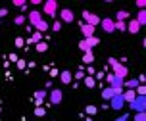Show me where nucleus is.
Instances as JSON below:
<instances>
[{"mask_svg": "<svg viewBox=\"0 0 146 121\" xmlns=\"http://www.w3.org/2000/svg\"><path fill=\"white\" fill-rule=\"evenodd\" d=\"M110 65H111V69H113V75L115 77H119V79H127V75H129V69L125 67L123 64H119L115 58H110Z\"/></svg>", "mask_w": 146, "mask_h": 121, "instance_id": "nucleus-1", "label": "nucleus"}, {"mask_svg": "<svg viewBox=\"0 0 146 121\" xmlns=\"http://www.w3.org/2000/svg\"><path fill=\"white\" fill-rule=\"evenodd\" d=\"M106 79H108V83H110V88H113V92H115V94H121V92H123V79L115 77L113 73L106 75Z\"/></svg>", "mask_w": 146, "mask_h": 121, "instance_id": "nucleus-2", "label": "nucleus"}, {"mask_svg": "<svg viewBox=\"0 0 146 121\" xmlns=\"http://www.w3.org/2000/svg\"><path fill=\"white\" fill-rule=\"evenodd\" d=\"M129 108H131L133 112H137V114L144 112V110H146V98H144V96H137V98L129 104Z\"/></svg>", "mask_w": 146, "mask_h": 121, "instance_id": "nucleus-3", "label": "nucleus"}, {"mask_svg": "<svg viewBox=\"0 0 146 121\" xmlns=\"http://www.w3.org/2000/svg\"><path fill=\"white\" fill-rule=\"evenodd\" d=\"M42 12L46 15H50V17L58 15V2H56V0H48V2H44V4H42Z\"/></svg>", "mask_w": 146, "mask_h": 121, "instance_id": "nucleus-4", "label": "nucleus"}, {"mask_svg": "<svg viewBox=\"0 0 146 121\" xmlns=\"http://www.w3.org/2000/svg\"><path fill=\"white\" fill-rule=\"evenodd\" d=\"M96 44H98V37H90V39H83V41H81L79 48L83 50V52H90Z\"/></svg>", "mask_w": 146, "mask_h": 121, "instance_id": "nucleus-5", "label": "nucleus"}, {"mask_svg": "<svg viewBox=\"0 0 146 121\" xmlns=\"http://www.w3.org/2000/svg\"><path fill=\"white\" fill-rule=\"evenodd\" d=\"M110 108H113V110H123L125 108V100H123V96L121 94H113V98L110 100Z\"/></svg>", "mask_w": 146, "mask_h": 121, "instance_id": "nucleus-6", "label": "nucleus"}, {"mask_svg": "<svg viewBox=\"0 0 146 121\" xmlns=\"http://www.w3.org/2000/svg\"><path fill=\"white\" fill-rule=\"evenodd\" d=\"M83 19H85L87 25H92V27H96L100 23V17L96 14H92V12H83Z\"/></svg>", "mask_w": 146, "mask_h": 121, "instance_id": "nucleus-7", "label": "nucleus"}, {"mask_svg": "<svg viewBox=\"0 0 146 121\" xmlns=\"http://www.w3.org/2000/svg\"><path fill=\"white\" fill-rule=\"evenodd\" d=\"M62 100H64V90H62V88H54V90H50V104L58 106V104H62Z\"/></svg>", "mask_w": 146, "mask_h": 121, "instance_id": "nucleus-8", "label": "nucleus"}, {"mask_svg": "<svg viewBox=\"0 0 146 121\" xmlns=\"http://www.w3.org/2000/svg\"><path fill=\"white\" fill-rule=\"evenodd\" d=\"M29 21H31V27L35 29L38 23L42 21V12H38V10H33V12H29Z\"/></svg>", "mask_w": 146, "mask_h": 121, "instance_id": "nucleus-9", "label": "nucleus"}, {"mask_svg": "<svg viewBox=\"0 0 146 121\" xmlns=\"http://www.w3.org/2000/svg\"><path fill=\"white\" fill-rule=\"evenodd\" d=\"M60 19H62V23H73V12L69 10V8H64V10H60Z\"/></svg>", "mask_w": 146, "mask_h": 121, "instance_id": "nucleus-10", "label": "nucleus"}, {"mask_svg": "<svg viewBox=\"0 0 146 121\" xmlns=\"http://www.w3.org/2000/svg\"><path fill=\"white\" fill-rule=\"evenodd\" d=\"M100 25L106 33H113L115 31V21L113 19H100Z\"/></svg>", "mask_w": 146, "mask_h": 121, "instance_id": "nucleus-11", "label": "nucleus"}, {"mask_svg": "<svg viewBox=\"0 0 146 121\" xmlns=\"http://www.w3.org/2000/svg\"><path fill=\"white\" fill-rule=\"evenodd\" d=\"M81 31H83V37H85V39H90V37H94L96 27H92V25H87V23H83Z\"/></svg>", "mask_w": 146, "mask_h": 121, "instance_id": "nucleus-12", "label": "nucleus"}, {"mask_svg": "<svg viewBox=\"0 0 146 121\" xmlns=\"http://www.w3.org/2000/svg\"><path fill=\"white\" fill-rule=\"evenodd\" d=\"M121 96H123L125 104H131L133 100L137 98V92H135V90H133V88H129V90H123V92H121Z\"/></svg>", "mask_w": 146, "mask_h": 121, "instance_id": "nucleus-13", "label": "nucleus"}, {"mask_svg": "<svg viewBox=\"0 0 146 121\" xmlns=\"http://www.w3.org/2000/svg\"><path fill=\"white\" fill-rule=\"evenodd\" d=\"M46 96H48L46 90H36V92H35V104H36V106H42V102L46 100Z\"/></svg>", "mask_w": 146, "mask_h": 121, "instance_id": "nucleus-14", "label": "nucleus"}, {"mask_svg": "<svg viewBox=\"0 0 146 121\" xmlns=\"http://www.w3.org/2000/svg\"><path fill=\"white\" fill-rule=\"evenodd\" d=\"M60 81H62L64 85H69V83L73 81V73L67 71V69H66V71H62V73H60Z\"/></svg>", "mask_w": 146, "mask_h": 121, "instance_id": "nucleus-15", "label": "nucleus"}, {"mask_svg": "<svg viewBox=\"0 0 146 121\" xmlns=\"http://www.w3.org/2000/svg\"><path fill=\"white\" fill-rule=\"evenodd\" d=\"M139 85H140L139 79H125L123 81V88H133V90H135Z\"/></svg>", "mask_w": 146, "mask_h": 121, "instance_id": "nucleus-16", "label": "nucleus"}, {"mask_svg": "<svg viewBox=\"0 0 146 121\" xmlns=\"http://www.w3.org/2000/svg\"><path fill=\"white\" fill-rule=\"evenodd\" d=\"M113 94H115V92H113V88L106 86V88L102 90V98H104V100H111V98H113Z\"/></svg>", "mask_w": 146, "mask_h": 121, "instance_id": "nucleus-17", "label": "nucleus"}, {"mask_svg": "<svg viewBox=\"0 0 146 121\" xmlns=\"http://www.w3.org/2000/svg\"><path fill=\"white\" fill-rule=\"evenodd\" d=\"M135 21L139 23L140 27H142V25H144V23H146V12H144V10H140L139 14H137V19H135Z\"/></svg>", "mask_w": 146, "mask_h": 121, "instance_id": "nucleus-18", "label": "nucleus"}, {"mask_svg": "<svg viewBox=\"0 0 146 121\" xmlns=\"http://www.w3.org/2000/svg\"><path fill=\"white\" fill-rule=\"evenodd\" d=\"M83 62H85L87 65H90L92 62H94V54H92V50H90V52H85V56H83Z\"/></svg>", "mask_w": 146, "mask_h": 121, "instance_id": "nucleus-19", "label": "nucleus"}, {"mask_svg": "<svg viewBox=\"0 0 146 121\" xmlns=\"http://www.w3.org/2000/svg\"><path fill=\"white\" fill-rule=\"evenodd\" d=\"M127 31H129V33H139L140 31V25L137 21H135V19H133L131 23H129V27H127Z\"/></svg>", "mask_w": 146, "mask_h": 121, "instance_id": "nucleus-20", "label": "nucleus"}, {"mask_svg": "<svg viewBox=\"0 0 146 121\" xmlns=\"http://www.w3.org/2000/svg\"><path fill=\"white\" fill-rule=\"evenodd\" d=\"M83 81H85V85H87L88 88H92V86L96 85V79H94V77H90V75H88V77H85Z\"/></svg>", "mask_w": 146, "mask_h": 121, "instance_id": "nucleus-21", "label": "nucleus"}, {"mask_svg": "<svg viewBox=\"0 0 146 121\" xmlns=\"http://www.w3.org/2000/svg\"><path fill=\"white\" fill-rule=\"evenodd\" d=\"M35 29H36V31H38V33H44V31L48 29V21H44V19H42V21L38 23V25H36Z\"/></svg>", "mask_w": 146, "mask_h": 121, "instance_id": "nucleus-22", "label": "nucleus"}, {"mask_svg": "<svg viewBox=\"0 0 146 121\" xmlns=\"http://www.w3.org/2000/svg\"><path fill=\"white\" fill-rule=\"evenodd\" d=\"M31 43H42V33H38V31H36V33H33V37H31Z\"/></svg>", "mask_w": 146, "mask_h": 121, "instance_id": "nucleus-23", "label": "nucleus"}, {"mask_svg": "<svg viewBox=\"0 0 146 121\" xmlns=\"http://www.w3.org/2000/svg\"><path fill=\"white\" fill-rule=\"evenodd\" d=\"M127 17H129V12H127V10H121V12H117L115 21H123V19H127Z\"/></svg>", "mask_w": 146, "mask_h": 121, "instance_id": "nucleus-24", "label": "nucleus"}, {"mask_svg": "<svg viewBox=\"0 0 146 121\" xmlns=\"http://www.w3.org/2000/svg\"><path fill=\"white\" fill-rule=\"evenodd\" d=\"M46 50H48L46 43H36V52H46Z\"/></svg>", "mask_w": 146, "mask_h": 121, "instance_id": "nucleus-25", "label": "nucleus"}, {"mask_svg": "<svg viewBox=\"0 0 146 121\" xmlns=\"http://www.w3.org/2000/svg\"><path fill=\"white\" fill-rule=\"evenodd\" d=\"M35 115H36V117H42V115H44V108L42 106H36L35 108Z\"/></svg>", "mask_w": 146, "mask_h": 121, "instance_id": "nucleus-26", "label": "nucleus"}, {"mask_svg": "<svg viewBox=\"0 0 146 121\" xmlns=\"http://www.w3.org/2000/svg\"><path fill=\"white\" fill-rule=\"evenodd\" d=\"M115 29L117 31H127V25L123 21H115Z\"/></svg>", "mask_w": 146, "mask_h": 121, "instance_id": "nucleus-27", "label": "nucleus"}, {"mask_svg": "<svg viewBox=\"0 0 146 121\" xmlns=\"http://www.w3.org/2000/svg\"><path fill=\"white\" fill-rule=\"evenodd\" d=\"M14 21H15V25H23V23H25V15H23V14H21V15H17Z\"/></svg>", "mask_w": 146, "mask_h": 121, "instance_id": "nucleus-28", "label": "nucleus"}, {"mask_svg": "<svg viewBox=\"0 0 146 121\" xmlns=\"http://www.w3.org/2000/svg\"><path fill=\"white\" fill-rule=\"evenodd\" d=\"M135 121H146L144 112H140V114H135Z\"/></svg>", "mask_w": 146, "mask_h": 121, "instance_id": "nucleus-29", "label": "nucleus"}, {"mask_svg": "<svg viewBox=\"0 0 146 121\" xmlns=\"http://www.w3.org/2000/svg\"><path fill=\"white\" fill-rule=\"evenodd\" d=\"M87 114H88V115L96 114V108H94V106H87Z\"/></svg>", "mask_w": 146, "mask_h": 121, "instance_id": "nucleus-30", "label": "nucleus"}, {"mask_svg": "<svg viewBox=\"0 0 146 121\" xmlns=\"http://www.w3.org/2000/svg\"><path fill=\"white\" fill-rule=\"evenodd\" d=\"M113 121H129V115L123 114V115H119V117H117V119H113Z\"/></svg>", "mask_w": 146, "mask_h": 121, "instance_id": "nucleus-31", "label": "nucleus"}, {"mask_svg": "<svg viewBox=\"0 0 146 121\" xmlns=\"http://www.w3.org/2000/svg\"><path fill=\"white\" fill-rule=\"evenodd\" d=\"M23 43H25V41H23L21 37H19V39H15V46H17V48H21V46H23Z\"/></svg>", "mask_w": 146, "mask_h": 121, "instance_id": "nucleus-32", "label": "nucleus"}, {"mask_svg": "<svg viewBox=\"0 0 146 121\" xmlns=\"http://www.w3.org/2000/svg\"><path fill=\"white\" fill-rule=\"evenodd\" d=\"M52 29H54V31H60V29H62V21H56L52 25Z\"/></svg>", "mask_w": 146, "mask_h": 121, "instance_id": "nucleus-33", "label": "nucleus"}, {"mask_svg": "<svg viewBox=\"0 0 146 121\" xmlns=\"http://www.w3.org/2000/svg\"><path fill=\"white\" fill-rule=\"evenodd\" d=\"M8 15V10L6 8H0V17H6Z\"/></svg>", "mask_w": 146, "mask_h": 121, "instance_id": "nucleus-34", "label": "nucleus"}, {"mask_svg": "<svg viewBox=\"0 0 146 121\" xmlns=\"http://www.w3.org/2000/svg\"><path fill=\"white\" fill-rule=\"evenodd\" d=\"M17 67H19V69H25V62L19 60V62H17Z\"/></svg>", "mask_w": 146, "mask_h": 121, "instance_id": "nucleus-35", "label": "nucleus"}, {"mask_svg": "<svg viewBox=\"0 0 146 121\" xmlns=\"http://www.w3.org/2000/svg\"><path fill=\"white\" fill-rule=\"evenodd\" d=\"M73 77H77V79H85V73H83V71H79L77 75H73Z\"/></svg>", "mask_w": 146, "mask_h": 121, "instance_id": "nucleus-36", "label": "nucleus"}, {"mask_svg": "<svg viewBox=\"0 0 146 121\" xmlns=\"http://www.w3.org/2000/svg\"><path fill=\"white\" fill-rule=\"evenodd\" d=\"M137 6H139L140 10H142V8H144V0H139V2H137Z\"/></svg>", "mask_w": 146, "mask_h": 121, "instance_id": "nucleus-37", "label": "nucleus"}]
</instances>
